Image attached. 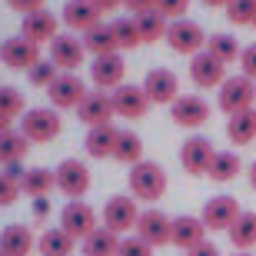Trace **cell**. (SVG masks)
I'll return each instance as SVG.
<instances>
[{"instance_id":"cell-1","label":"cell","mask_w":256,"mask_h":256,"mask_svg":"<svg viewBox=\"0 0 256 256\" xmlns=\"http://www.w3.org/2000/svg\"><path fill=\"white\" fill-rule=\"evenodd\" d=\"M130 193L143 203H153L166 193V170L153 160H140L136 166H130Z\"/></svg>"},{"instance_id":"cell-2","label":"cell","mask_w":256,"mask_h":256,"mask_svg":"<svg viewBox=\"0 0 256 256\" xmlns=\"http://www.w3.org/2000/svg\"><path fill=\"white\" fill-rule=\"evenodd\" d=\"M253 100H256V80H250V76H226L223 80V86H220V96L216 104L223 114L236 116V114H246V110H253Z\"/></svg>"},{"instance_id":"cell-3","label":"cell","mask_w":256,"mask_h":256,"mask_svg":"<svg viewBox=\"0 0 256 256\" xmlns=\"http://www.w3.org/2000/svg\"><path fill=\"white\" fill-rule=\"evenodd\" d=\"M60 114L50 110V106H37V110H27L24 120H20V133L27 136L30 143H50L60 136Z\"/></svg>"},{"instance_id":"cell-4","label":"cell","mask_w":256,"mask_h":256,"mask_svg":"<svg viewBox=\"0 0 256 256\" xmlns=\"http://www.w3.org/2000/svg\"><path fill=\"white\" fill-rule=\"evenodd\" d=\"M206 30L200 27L196 20H173L170 30H166V44H170V50H176V54H186V57H196V54H203L206 50Z\"/></svg>"},{"instance_id":"cell-5","label":"cell","mask_w":256,"mask_h":256,"mask_svg":"<svg viewBox=\"0 0 256 256\" xmlns=\"http://www.w3.org/2000/svg\"><path fill=\"white\" fill-rule=\"evenodd\" d=\"M60 226H64L74 240L84 243V240L100 226V223H96V210L90 206V203H84V200H70V203L60 210Z\"/></svg>"},{"instance_id":"cell-6","label":"cell","mask_w":256,"mask_h":256,"mask_svg":"<svg viewBox=\"0 0 256 256\" xmlns=\"http://www.w3.org/2000/svg\"><path fill=\"white\" fill-rule=\"evenodd\" d=\"M86 94L90 90H86V84L76 74H60L47 86V96H50V104H54V110H76L86 100Z\"/></svg>"},{"instance_id":"cell-7","label":"cell","mask_w":256,"mask_h":256,"mask_svg":"<svg viewBox=\"0 0 256 256\" xmlns=\"http://www.w3.org/2000/svg\"><path fill=\"white\" fill-rule=\"evenodd\" d=\"M136 223H140L136 200H130V196H114V200H106V206H104V226L110 230V233L124 236V233L136 230Z\"/></svg>"},{"instance_id":"cell-8","label":"cell","mask_w":256,"mask_h":256,"mask_svg":"<svg viewBox=\"0 0 256 256\" xmlns=\"http://www.w3.org/2000/svg\"><path fill=\"white\" fill-rule=\"evenodd\" d=\"M143 90H146V96H150V104L156 106H173V100L180 96V76L173 74V70H166V66H156V70H150L146 74V80H143Z\"/></svg>"},{"instance_id":"cell-9","label":"cell","mask_w":256,"mask_h":256,"mask_svg":"<svg viewBox=\"0 0 256 256\" xmlns=\"http://www.w3.org/2000/svg\"><path fill=\"white\" fill-rule=\"evenodd\" d=\"M54 173H57V190L66 200H84L86 196V190H90V170H86V163L64 160Z\"/></svg>"},{"instance_id":"cell-10","label":"cell","mask_w":256,"mask_h":256,"mask_svg":"<svg viewBox=\"0 0 256 256\" xmlns=\"http://www.w3.org/2000/svg\"><path fill=\"white\" fill-rule=\"evenodd\" d=\"M213 156H216V150H213V143H210L206 136H190V140H183V146H180V163L190 176H206Z\"/></svg>"},{"instance_id":"cell-11","label":"cell","mask_w":256,"mask_h":256,"mask_svg":"<svg viewBox=\"0 0 256 256\" xmlns=\"http://www.w3.org/2000/svg\"><path fill=\"white\" fill-rule=\"evenodd\" d=\"M50 60L60 66V74H76L86 60L84 40H76L74 34H60V37L50 44Z\"/></svg>"},{"instance_id":"cell-12","label":"cell","mask_w":256,"mask_h":256,"mask_svg":"<svg viewBox=\"0 0 256 256\" xmlns=\"http://www.w3.org/2000/svg\"><path fill=\"white\" fill-rule=\"evenodd\" d=\"M170 116H173V124H176V126L196 130V126H203L210 120V104L203 100V96H196V94H183V96L173 100Z\"/></svg>"},{"instance_id":"cell-13","label":"cell","mask_w":256,"mask_h":256,"mask_svg":"<svg viewBox=\"0 0 256 256\" xmlns=\"http://www.w3.org/2000/svg\"><path fill=\"white\" fill-rule=\"evenodd\" d=\"M136 236L146 240L153 250L166 246V243H173V220L160 210H143L140 223H136Z\"/></svg>"},{"instance_id":"cell-14","label":"cell","mask_w":256,"mask_h":256,"mask_svg":"<svg viewBox=\"0 0 256 256\" xmlns=\"http://www.w3.org/2000/svg\"><path fill=\"white\" fill-rule=\"evenodd\" d=\"M124 76H126V60L120 57V54L94 57V64H90V80H94V86H100L104 94L124 86Z\"/></svg>"},{"instance_id":"cell-15","label":"cell","mask_w":256,"mask_h":256,"mask_svg":"<svg viewBox=\"0 0 256 256\" xmlns=\"http://www.w3.org/2000/svg\"><path fill=\"white\" fill-rule=\"evenodd\" d=\"M110 96H114L116 116H124V120H140V116H146V110H150V96H146V90L136 86V84L116 86Z\"/></svg>"},{"instance_id":"cell-16","label":"cell","mask_w":256,"mask_h":256,"mask_svg":"<svg viewBox=\"0 0 256 256\" xmlns=\"http://www.w3.org/2000/svg\"><path fill=\"white\" fill-rule=\"evenodd\" d=\"M240 203L233 196H213V200H206V206H203V213H200V220H203V226L206 230H230L233 223L240 220Z\"/></svg>"},{"instance_id":"cell-17","label":"cell","mask_w":256,"mask_h":256,"mask_svg":"<svg viewBox=\"0 0 256 256\" xmlns=\"http://www.w3.org/2000/svg\"><path fill=\"white\" fill-rule=\"evenodd\" d=\"M0 60L10 70H30L34 64H40V47L27 37H10L0 44Z\"/></svg>"},{"instance_id":"cell-18","label":"cell","mask_w":256,"mask_h":256,"mask_svg":"<svg viewBox=\"0 0 256 256\" xmlns=\"http://www.w3.org/2000/svg\"><path fill=\"white\" fill-rule=\"evenodd\" d=\"M190 80L196 86H203V90H210V86H223V80H226V64L223 60H216L210 50H203V54H196V57L190 60Z\"/></svg>"},{"instance_id":"cell-19","label":"cell","mask_w":256,"mask_h":256,"mask_svg":"<svg viewBox=\"0 0 256 256\" xmlns=\"http://www.w3.org/2000/svg\"><path fill=\"white\" fill-rule=\"evenodd\" d=\"M76 116H80V124L86 126H104V124H114V96L104 94V90H94V94H86V100L76 106Z\"/></svg>"},{"instance_id":"cell-20","label":"cell","mask_w":256,"mask_h":256,"mask_svg":"<svg viewBox=\"0 0 256 256\" xmlns=\"http://www.w3.org/2000/svg\"><path fill=\"white\" fill-rule=\"evenodd\" d=\"M57 27H60V20L50 14V10H37V14H27L24 17V24H20V37H27V40H34V44H54V40L60 37L57 34Z\"/></svg>"},{"instance_id":"cell-21","label":"cell","mask_w":256,"mask_h":256,"mask_svg":"<svg viewBox=\"0 0 256 256\" xmlns=\"http://www.w3.org/2000/svg\"><path fill=\"white\" fill-rule=\"evenodd\" d=\"M200 243H206V226L200 216H176L173 220V246L193 253Z\"/></svg>"},{"instance_id":"cell-22","label":"cell","mask_w":256,"mask_h":256,"mask_svg":"<svg viewBox=\"0 0 256 256\" xmlns=\"http://www.w3.org/2000/svg\"><path fill=\"white\" fill-rule=\"evenodd\" d=\"M0 250L7 256H30L37 250V236H34V230L24 226V223H10V226H4V233H0Z\"/></svg>"},{"instance_id":"cell-23","label":"cell","mask_w":256,"mask_h":256,"mask_svg":"<svg viewBox=\"0 0 256 256\" xmlns=\"http://www.w3.org/2000/svg\"><path fill=\"white\" fill-rule=\"evenodd\" d=\"M100 10L90 4V0H66L64 4V24L76 34H86V30H94L100 24Z\"/></svg>"},{"instance_id":"cell-24","label":"cell","mask_w":256,"mask_h":256,"mask_svg":"<svg viewBox=\"0 0 256 256\" xmlns=\"http://www.w3.org/2000/svg\"><path fill=\"white\" fill-rule=\"evenodd\" d=\"M116 140H120V130H116L114 124H104V126H90V130H86L84 146L94 160H106V156H114Z\"/></svg>"},{"instance_id":"cell-25","label":"cell","mask_w":256,"mask_h":256,"mask_svg":"<svg viewBox=\"0 0 256 256\" xmlns=\"http://www.w3.org/2000/svg\"><path fill=\"white\" fill-rule=\"evenodd\" d=\"M50 190H57V173L47 170V166H34V170H27V176L20 180V193H27L30 200L50 196Z\"/></svg>"},{"instance_id":"cell-26","label":"cell","mask_w":256,"mask_h":256,"mask_svg":"<svg viewBox=\"0 0 256 256\" xmlns=\"http://www.w3.org/2000/svg\"><path fill=\"white\" fill-rule=\"evenodd\" d=\"M74 246H76V240L70 236L64 226H50V230H44V233L37 236V250L44 256H70Z\"/></svg>"},{"instance_id":"cell-27","label":"cell","mask_w":256,"mask_h":256,"mask_svg":"<svg viewBox=\"0 0 256 256\" xmlns=\"http://www.w3.org/2000/svg\"><path fill=\"white\" fill-rule=\"evenodd\" d=\"M84 47H86V54H94V57L120 54L116 37H114V27H110V24H96L94 30H86V34H84Z\"/></svg>"},{"instance_id":"cell-28","label":"cell","mask_w":256,"mask_h":256,"mask_svg":"<svg viewBox=\"0 0 256 256\" xmlns=\"http://www.w3.org/2000/svg\"><path fill=\"white\" fill-rule=\"evenodd\" d=\"M226 136L233 146H246V143L256 140V110H246V114H236L226 120Z\"/></svg>"},{"instance_id":"cell-29","label":"cell","mask_w":256,"mask_h":256,"mask_svg":"<svg viewBox=\"0 0 256 256\" xmlns=\"http://www.w3.org/2000/svg\"><path fill=\"white\" fill-rule=\"evenodd\" d=\"M30 150V140L20 130H7L0 133V166H10V163H24Z\"/></svg>"},{"instance_id":"cell-30","label":"cell","mask_w":256,"mask_h":256,"mask_svg":"<svg viewBox=\"0 0 256 256\" xmlns=\"http://www.w3.org/2000/svg\"><path fill=\"white\" fill-rule=\"evenodd\" d=\"M84 256H116V250H120V236L116 233H110L106 226H96L90 236L84 240Z\"/></svg>"},{"instance_id":"cell-31","label":"cell","mask_w":256,"mask_h":256,"mask_svg":"<svg viewBox=\"0 0 256 256\" xmlns=\"http://www.w3.org/2000/svg\"><path fill=\"white\" fill-rule=\"evenodd\" d=\"M230 243L240 250V253H250L256 246V213H240V220L226 230Z\"/></svg>"},{"instance_id":"cell-32","label":"cell","mask_w":256,"mask_h":256,"mask_svg":"<svg viewBox=\"0 0 256 256\" xmlns=\"http://www.w3.org/2000/svg\"><path fill=\"white\" fill-rule=\"evenodd\" d=\"M136 20V30H140V40L143 44H156V40H166V30H170V20L160 17L156 10H150V14H140Z\"/></svg>"},{"instance_id":"cell-33","label":"cell","mask_w":256,"mask_h":256,"mask_svg":"<svg viewBox=\"0 0 256 256\" xmlns=\"http://www.w3.org/2000/svg\"><path fill=\"white\" fill-rule=\"evenodd\" d=\"M114 160L126 163V166H136V163L143 160V140H140V133H133V130H120V140H116Z\"/></svg>"},{"instance_id":"cell-34","label":"cell","mask_w":256,"mask_h":256,"mask_svg":"<svg viewBox=\"0 0 256 256\" xmlns=\"http://www.w3.org/2000/svg\"><path fill=\"white\" fill-rule=\"evenodd\" d=\"M240 156L233 150H216V156H213V163H210V180H216V183H230L233 176L240 173Z\"/></svg>"},{"instance_id":"cell-35","label":"cell","mask_w":256,"mask_h":256,"mask_svg":"<svg viewBox=\"0 0 256 256\" xmlns=\"http://www.w3.org/2000/svg\"><path fill=\"white\" fill-rule=\"evenodd\" d=\"M206 50L216 60H223V64H233V60H240V54H243L236 37H230V34H213V37L206 40Z\"/></svg>"},{"instance_id":"cell-36","label":"cell","mask_w":256,"mask_h":256,"mask_svg":"<svg viewBox=\"0 0 256 256\" xmlns=\"http://www.w3.org/2000/svg\"><path fill=\"white\" fill-rule=\"evenodd\" d=\"M110 27H114V37H116V47H120V50H136L143 44L140 30H136V20H133V17H116Z\"/></svg>"},{"instance_id":"cell-37","label":"cell","mask_w":256,"mask_h":256,"mask_svg":"<svg viewBox=\"0 0 256 256\" xmlns=\"http://www.w3.org/2000/svg\"><path fill=\"white\" fill-rule=\"evenodd\" d=\"M256 17V0H230L226 4V20L236 27H253Z\"/></svg>"},{"instance_id":"cell-38","label":"cell","mask_w":256,"mask_h":256,"mask_svg":"<svg viewBox=\"0 0 256 256\" xmlns=\"http://www.w3.org/2000/svg\"><path fill=\"white\" fill-rule=\"evenodd\" d=\"M0 114L10 116V120H17V116L27 114V110H24V94H20L17 86H0Z\"/></svg>"},{"instance_id":"cell-39","label":"cell","mask_w":256,"mask_h":256,"mask_svg":"<svg viewBox=\"0 0 256 256\" xmlns=\"http://www.w3.org/2000/svg\"><path fill=\"white\" fill-rule=\"evenodd\" d=\"M57 76H60V66L54 64V60H40V64H34V66L27 70V80H30L34 86H44V90H47V86L54 84Z\"/></svg>"},{"instance_id":"cell-40","label":"cell","mask_w":256,"mask_h":256,"mask_svg":"<svg viewBox=\"0 0 256 256\" xmlns=\"http://www.w3.org/2000/svg\"><path fill=\"white\" fill-rule=\"evenodd\" d=\"M186 10H190V0H156V14L166 17L170 24H173V20H183V17H186Z\"/></svg>"},{"instance_id":"cell-41","label":"cell","mask_w":256,"mask_h":256,"mask_svg":"<svg viewBox=\"0 0 256 256\" xmlns=\"http://www.w3.org/2000/svg\"><path fill=\"white\" fill-rule=\"evenodd\" d=\"M116 256H153V246L146 243V240H140V236H124Z\"/></svg>"},{"instance_id":"cell-42","label":"cell","mask_w":256,"mask_h":256,"mask_svg":"<svg viewBox=\"0 0 256 256\" xmlns=\"http://www.w3.org/2000/svg\"><path fill=\"white\" fill-rule=\"evenodd\" d=\"M20 196V183L7 173H0V206H14Z\"/></svg>"},{"instance_id":"cell-43","label":"cell","mask_w":256,"mask_h":256,"mask_svg":"<svg viewBox=\"0 0 256 256\" xmlns=\"http://www.w3.org/2000/svg\"><path fill=\"white\" fill-rule=\"evenodd\" d=\"M240 66H243V76L256 80V44L243 47V54H240Z\"/></svg>"},{"instance_id":"cell-44","label":"cell","mask_w":256,"mask_h":256,"mask_svg":"<svg viewBox=\"0 0 256 256\" xmlns=\"http://www.w3.org/2000/svg\"><path fill=\"white\" fill-rule=\"evenodd\" d=\"M124 7L130 10V17H140V14L156 10V0H124Z\"/></svg>"},{"instance_id":"cell-45","label":"cell","mask_w":256,"mask_h":256,"mask_svg":"<svg viewBox=\"0 0 256 256\" xmlns=\"http://www.w3.org/2000/svg\"><path fill=\"white\" fill-rule=\"evenodd\" d=\"M7 4L17 10V14H24V17H27V14H37V10H44V0H7Z\"/></svg>"},{"instance_id":"cell-46","label":"cell","mask_w":256,"mask_h":256,"mask_svg":"<svg viewBox=\"0 0 256 256\" xmlns=\"http://www.w3.org/2000/svg\"><path fill=\"white\" fill-rule=\"evenodd\" d=\"M90 4H94L100 14H114L116 7H124V0H90Z\"/></svg>"},{"instance_id":"cell-47","label":"cell","mask_w":256,"mask_h":256,"mask_svg":"<svg viewBox=\"0 0 256 256\" xmlns=\"http://www.w3.org/2000/svg\"><path fill=\"white\" fill-rule=\"evenodd\" d=\"M186 256H223V253H220V246H213V243H200V246Z\"/></svg>"},{"instance_id":"cell-48","label":"cell","mask_w":256,"mask_h":256,"mask_svg":"<svg viewBox=\"0 0 256 256\" xmlns=\"http://www.w3.org/2000/svg\"><path fill=\"white\" fill-rule=\"evenodd\" d=\"M34 213H37V216H44V213H47V196H44V200H34Z\"/></svg>"},{"instance_id":"cell-49","label":"cell","mask_w":256,"mask_h":256,"mask_svg":"<svg viewBox=\"0 0 256 256\" xmlns=\"http://www.w3.org/2000/svg\"><path fill=\"white\" fill-rule=\"evenodd\" d=\"M200 4H203V7H226L230 0H200Z\"/></svg>"},{"instance_id":"cell-50","label":"cell","mask_w":256,"mask_h":256,"mask_svg":"<svg viewBox=\"0 0 256 256\" xmlns=\"http://www.w3.org/2000/svg\"><path fill=\"white\" fill-rule=\"evenodd\" d=\"M10 124H14V120H10V116H4V114H0V133H7V130H10Z\"/></svg>"},{"instance_id":"cell-51","label":"cell","mask_w":256,"mask_h":256,"mask_svg":"<svg viewBox=\"0 0 256 256\" xmlns=\"http://www.w3.org/2000/svg\"><path fill=\"white\" fill-rule=\"evenodd\" d=\"M250 183H253V190H256V163L250 166Z\"/></svg>"},{"instance_id":"cell-52","label":"cell","mask_w":256,"mask_h":256,"mask_svg":"<svg viewBox=\"0 0 256 256\" xmlns=\"http://www.w3.org/2000/svg\"><path fill=\"white\" fill-rule=\"evenodd\" d=\"M233 256H253V253H233Z\"/></svg>"},{"instance_id":"cell-53","label":"cell","mask_w":256,"mask_h":256,"mask_svg":"<svg viewBox=\"0 0 256 256\" xmlns=\"http://www.w3.org/2000/svg\"><path fill=\"white\" fill-rule=\"evenodd\" d=\"M0 256H7V253H4V250H0Z\"/></svg>"},{"instance_id":"cell-54","label":"cell","mask_w":256,"mask_h":256,"mask_svg":"<svg viewBox=\"0 0 256 256\" xmlns=\"http://www.w3.org/2000/svg\"><path fill=\"white\" fill-rule=\"evenodd\" d=\"M253 27H256V17H253Z\"/></svg>"}]
</instances>
